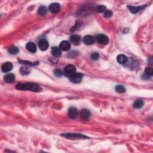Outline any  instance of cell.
<instances>
[{
    "label": "cell",
    "mask_w": 153,
    "mask_h": 153,
    "mask_svg": "<svg viewBox=\"0 0 153 153\" xmlns=\"http://www.w3.org/2000/svg\"><path fill=\"white\" fill-rule=\"evenodd\" d=\"M115 90L117 92L120 93H124L126 90L125 87H124L123 86H122V85H117V86L115 87Z\"/></svg>",
    "instance_id": "cell-23"
},
{
    "label": "cell",
    "mask_w": 153,
    "mask_h": 153,
    "mask_svg": "<svg viewBox=\"0 0 153 153\" xmlns=\"http://www.w3.org/2000/svg\"><path fill=\"white\" fill-rule=\"evenodd\" d=\"M128 59L127 58V56L124 55V54H120V55L117 57V60L118 63H120V64H124V63L128 62Z\"/></svg>",
    "instance_id": "cell-15"
},
{
    "label": "cell",
    "mask_w": 153,
    "mask_h": 153,
    "mask_svg": "<svg viewBox=\"0 0 153 153\" xmlns=\"http://www.w3.org/2000/svg\"><path fill=\"white\" fill-rule=\"evenodd\" d=\"M90 58L93 60H98L99 59V54L98 52H94L91 54Z\"/></svg>",
    "instance_id": "cell-26"
},
{
    "label": "cell",
    "mask_w": 153,
    "mask_h": 153,
    "mask_svg": "<svg viewBox=\"0 0 153 153\" xmlns=\"http://www.w3.org/2000/svg\"><path fill=\"white\" fill-rule=\"evenodd\" d=\"M144 102L142 100H137L133 104V106L136 109H140L144 106Z\"/></svg>",
    "instance_id": "cell-20"
},
{
    "label": "cell",
    "mask_w": 153,
    "mask_h": 153,
    "mask_svg": "<svg viewBox=\"0 0 153 153\" xmlns=\"http://www.w3.org/2000/svg\"><path fill=\"white\" fill-rule=\"evenodd\" d=\"M8 53L11 54H16L19 53V49L17 47L13 46L11 47L8 50Z\"/></svg>",
    "instance_id": "cell-24"
},
{
    "label": "cell",
    "mask_w": 153,
    "mask_h": 153,
    "mask_svg": "<svg viewBox=\"0 0 153 153\" xmlns=\"http://www.w3.org/2000/svg\"><path fill=\"white\" fill-rule=\"evenodd\" d=\"M15 80V75L13 74H8L4 76V80L8 83H12Z\"/></svg>",
    "instance_id": "cell-17"
},
{
    "label": "cell",
    "mask_w": 153,
    "mask_h": 153,
    "mask_svg": "<svg viewBox=\"0 0 153 153\" xmlns=\"http://www.w3.org/2000/svg\"><path fill=\"white\" fill-rule=\"evenodd\" d=\"M80 115V117L82 119H83L84 120H87L90 119L91 113L88 110L83 109V110H82L81 111Z\"/></svg>",
    "instance_id": "cell-7"
},
{
    "label": "cell",
    "mask_w": 153,
    "mask_h": 153,
    "mask_svg": "<svg viewBox=\"0 0 153 153\" xmlns=\"http://www.w3.org/2000/svg\"><path fill=\"white\" fill-rule=\"evenodd\" d=\"M96 40L98 43L102 45H106L109 43L108 37L104 34H99L97 35Z\"/></svg>",
    "instance_id": "cell-4"
},
{
    "label": "cell",
    "mask_w": 153,
    "mask_h": 153,
    "mask_svg": "<svg viewBox=\"0 0 153 153\" xmlns=\"http://www.w3.org/2000/svg\"><path fill=\"white\" fill-rule=\"evenodd\" d=\"M95 42V39L91 35H86L84 38V43L86 45H91Z\"/></svg>",
    "instance_id": "cell-16"
},
{
    "label": "cell",
    "mask_w": 153,
    "mask_h": 153,
    "mask_svg": "<svg viewBox=\"0 0 153 153\" xmlns=\"http://www.w3.org/2000/svg\"><path fill=\"white\" fill-rule=\"evenodd\" d=\"M38 46L40 49L42 51H45L49 48V43L45 40H41L38 43Z\"/></svg>",
    "instance_id": "cell-9"
},
{
    "label": "cell",
    "mask_w": 153,
    "mask_h": 153,
    "mask_svg": "<svg viewBox=\"0 0 153 153\" xmlns=\"http://www.w3.org/2000/svg\"><path fill=\"white\" fill-rule=\"evenodd\" d=\"M106 6H103V5H100L98 6L96 8V10L98 13H104L106 11Z\"/></svg>",
    "instance_id": "cell-25"
},
{
    "label": "cell",
    "mask_w": 153,
    "mask_h": 153,
    "mask_svg": "<svg viewBox=\"0 0 153 153\" xmlns=\"http://www.w3.org/2000/svg\"><path fill=\"white\" fill-rule=\"evenodd\" d=\"M70 40H71V43H73L74 45H78L80 42L81 38L79 35H73L71 37Z\"/></svg>",
    "instance_id": "cell-18"
},
{
    "label": "cell",
    "mask_w": 153,
    "mask_h": 153,
    "mask_svg": "<svg viewBox=\"0 0 153 153\" xmlns=\"http://www.w3.org/2000/svg\"><path fill=\"white\" fill-rule=\"evenodd\" d=\"M83 75L81 73H75L70 76V80L74 83H80L83 80Z\"/></svg>",
    "instance_id": "cell-3"
},
{
    "label": "cell",
    "mask_w": 153,
    "mask_h": 153,
    "mask_svg": "<svg viewBox=\"0 0 153 153\" xmlns=\"http://www.w3.org/2000/svg\"><path fill=\"white\" fill-rule=\"evenodd\" d=\"M54 74H55V75L57 76H60L61 75H63V73L62 71H61L60 69H57L54 71Z\"/></svg>",
    "instance_id": "cell-29"
},
{
    "label": "cell",
    "mask_w": 153,
    "mask_h": 153,
    "mask_svg": "<svg viewBox=\"0 0 153 153\" xmlns=\"http://www.w3.org/2000/svg\"><path fill=\"white\" fill-rule=\"evenodd\" d=\"M113 16V12L110 10H106L104 13V16L105 17H110Z\"/></svg>",
    "instance_id": "cell-28"
},
{
    "label": "cell",
    "mask_w": 153,
    "mask_h": 153,
    "mask_svg": "<svg viewBox=\"0 0 153 153\" xmlns=\"http://www.w3.org/2000/svg\"><path fill=\"white\" fill-rule=\"evenodd\" d=\"M19 62L22 64H24L26 65H28V66H37L39 64L38 62H28V61H26V60H19Z\"/></svg>",
    "instance_id": "cell-21"
},
{
    "label": "cell",
    "mask_w": 153,
    "mask_h": 153,
    "mask_svg": "<svg viewBox=\"0 0 153 153\" xmlns=\"http://www.w3.org/2000/svg\"><path fill=\"white\" fill-rule=\"evenodd\" d=\"M60 7L59 4L58 3H53L49 6V10L53 13H57L60 11Z\"/></svg>",
    "instance_id": "cell-6"
},
{
    "label": "cell",
    "mask_w": 153,
    "mask_h": 153,
    "mask_svg": "<svg viewBox=\"0 0 153 153\" xmlns=\"http://www.w3.org/2000/svg\"><path fill=\"white\" fill-rule=\"evenodd\" d=\"M146 7V5L145 6H137V7H133V6H128V8L129 10H130V12L133 14H136L137 12L141 10H142L143 8Z\"/></svg>",
    "instance_id": "cell-13"
},
{
    "label": "cell",
    "mask_w": 153,
    "mask_h": 153,
    "mask_svg": "<svg viewBox=\"0 0 153 153\" xmlns=\"http://www.w3.org/2000/svg\"><path fill=\"white\" fill-rule=\"evenodd\" d=\"M59 48L63 51H68L71 48V44L67 41H63L60 44Z\"/></svg>",
    "instance_id": "cell-10"
},
{
    "label": "cell",
    "mask_w": 153,
    "mask_h": 153,
    "mask_svg": "<svg viewBox=\"0 0 153 153\" xmlns=\"http://www.w3.org/2000/svg\"><path fill=\"white\" fill-rule=\"evenodd\" d=\"M76 68L73 65H68L64 69V73L67 75H69V76L73 75L75 73Z\"/></svg>",
    "instance_id": "cell-5"
},
{
    "label": "cell",
    "mask_w": 153,
    "mask_h": 153,
    "mask_svg": "<svg viewBox=\"0 0 153 153\" xmlns=\"http://www.w3.org/2000/svg\"><path fill=\"white\" fill-rule=\"evenodd\" d=\"M30 69H29V68L27 67H22L20 69V73L23 75H28L30 73Z\"/></svg>",
    "instance_id": "cell-22"
},
{
    "label": "cell",
    "mask_w": 153,
    "mask_h": 153,
    "mask_svg": "<svg viewBox=\"0 0 153 153\" xmlns=\"http://www.w3.org/2000/svg\"><path fill=\"white\" fill-rule=\"evenodd\" d=\"M145 73L147 76H152L153 75V69L151 68H146L145 69Z\"/></svg>",
    "instance_id": "cell-27"
},
{
    "label": "cell",
    "mask_w": 153,
    "mask_h": 153,
    "mask_svg": "<svg viewBox=\"0 0 153 153\" xmlns=\"http://www.w3.org/2000/svg\"><path fill=\"white\" fill-rule=\"evenodd\" d=\"M13 69V65L10 62H6L3 63L1 66V70L3 73H7Z\"/></svg>",
    "instance_id": "cell-8"
},
{
    "label": "cell",
    "mask_w": 153,
    "mask_h": 153,
    "mask_svg": "<svg viewBox=\"0 0 153 153\" xmlns=\"http://www.w3.org/2000/svg\"><path fill=\"white\" fill-rule=\"evenodd\" d=\"M27 49L30 53H35L37 51V47L35 44L33 42H29L26 45Z\"/></svg>",
    "instance_id": "cell-12"
},
{
    "label": "cell",
    "mask_w": 153,
    "mask_h": 153,
    "mask_svg": "<svg viewBox=\"0 0 153 153\" xmlns=\"http://www.w3.org/2000/svg\"><path fill=\"white\" fill-rule=\"evenodd\" d=\"M47 13V8L45 6H41L38 10V14L40 16H45Z\"/></svg>",
    "instance_id": "cell-19"
},
{
    "label": "cell",
    "mask_w": 153,
    "mask_h": 153,
    "mask_svg": "<svg viewBox=\"0 0 153 153\" xmlns=\"http://www.w3.org/2000/svg\"><path fill=\"white\" fill-rule=\"evenodd\" d=\"M61 136L69 139L89 138L87 136H85L84 135L80 134V133H63V134L61 135Z\"/></svg>",
    "instance_id": "cell-2"
},
{
    "label": "cell",
    "mask_w": 153,
    "mask_h": 153,
    "mask_svg": "<svg viewBox=\"0 0 153 153\" xmlns=\"http://www.w3.org/2000/svg\"><path fill=\"white\" fill-rule=\"evenodd\" d=\"M78 110H76L75 108H74V107H71V108H69L68 110V115L69 118L71 119H75L76 117V116L78 115Z\"/></svg>",
    "instance_id": "cell-11"
},
{
    "label": "cell",
    "mask_w": 153,
    "mask_h": 153,
    "mask_svg": "<svg viewBox=\"0 0 153 153\" xmlns=\"http://www.w3.org/2000/svg\"><path fill=\"white\" fill-rule=\"evenodd\" d=\"M52 55L57 57H60L62 54V50L58 47H53L52 49Z\"/></svg>",
    "instance_id": "cell-14"
},
{
    "label": "cell",
    "mask_w": 153,
    "mask_h": 153,
    "mask_svg": "<svg viewBox=\"0 0 153 153\" xmlns=\"http://www.w3.org/2000/svg\"><path fill=\"white\" fill-rule=\"evenodd\" d=\"M16 88L17 90H30L34 92L41 91L42 89L38 84L34 83H20L16 85Z\"/></svg>",
    "instance_id": "cell-1"
}]
</instances>
